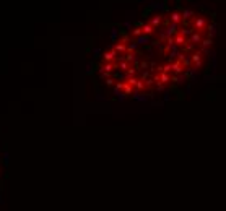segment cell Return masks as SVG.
<instances>
[{
    "instance_id": "cell-1",
    "label": "cell",
    "mask_w": 226,
    "mask_h": 211,
    "mask_svg": "<svg viewBox=\"0 0 226 211\" xmlns=\"http://www.w3.org/2000/svg\"><path fill=\"white\" fill-rule=\"evenodd\" d=\"M178 26H179V25H176V23H169V25L166 26L164 33H166L168 38H174V36L178 34Z\"/></svg>"
},
{
    "instance_id": "cell-2",
    "label": "cell",
    "mask_w": 226,
    "mask_h": 211,
    "mask_svg": "<svg viewBox=\"0 0 226 211\" xmlns=\"http://www.w3.org/2000/svg\"><path fill=\"white\" fill-rule=\"evenodd\" d=\"M163 15H155V16H151V20H150V23H151V26H155V28H159L161 26V23H163Z\"/></svg>"
},
{
    "instance_id": "cell-3",
    "label": "cell",
    "mask_w": 226,
    "mask_h": 211,
    "mask_svg": "<svg viewBox=\"0 0 226 211\" xmlns=\"http://www.w3.org/2000/svg\"><path fill=\"white\" fill-rule=\"evenodd\" d=\"M207 28H208V38L211 39L213 36H216V34H218V28H220V26H218L216 23H210Z\"/></svg>"
},
{
    "instance_id": "cell-4",
    "label": "cell",
    "mask_w": 226,
    "mask_h": 211,
    "mask_svg": "<svg viewBox=\"0 0 226 211\" xmlns=\"http://www.w3.org/2000/svg\"><path fill=\"white\" fill-rule=\"evenodd\" d=\"M155 30H156V28L151 26V23H146V25H143V26H142V33H143V34H146V36H151V34L155 33Z\"/></svg>"
},
{
    "instance_id": "cell-5",
    "label": "cell",
    "mask_w": 226,
    "mask_h": 211,
    "mask_svg": "<svg viewBox=\"0 0 226 211\" xmlns=\"http://www.w3.org/2000/svg\"><path fill=\"white\" fill-rule=\"evenodd\" d=\"M182 67H184V65H182V62L178 59V60L173 63V70H174V73H176V75H181V73H182Z\"/></svg>"
},
{
    "instance_id": "cell-6",
    "label": "cell",
    "mask_w": 226,
    "mask_h": 211,
    "mask_svg": "<svg viewBox=\"0 0 226 211\" xmlns=\"http://www.w3.org/2000/svg\"><path fill=\"white\" fill-rule=\"evenodd\" d=\"M171 23H176V25H179L181 21H182V13H178V11H173L171 13Z\"/></svg>"
},
{
    "instance_id": "cell-7",
    "label": "cell",
    "mask_w": 226,
    "mask_h": 211,
    "mask_svg": "<svg viewBox=\"0 0 226 211\" xmlns=\"http://www.w3.org/2000/svg\"><path fill=\"white\" fill-rule=\"evenodd\" d=\"M205 26H208V25H207V20L203 18V16H200V18L195 20V28H197V30H203Z\"/></svg>"
},
{
    "instance_id": "cell-8",
    "label": "cell",
    "mask_w": 226,
    "mask_h": 211,
    "mask_svg": "<svg viewBox=\"0 0 226 211\" xmlns=\"http://www.w3.org/2000/svg\"><path fill=\"white\" fill-rule=\"evenodd\" d=\"M213 44V39H210V38H207V39H203L202 41V52H208V47Z\"/></svg>"
},
{
    "instance_id": "cell-9",
    "label": "cell",
    "mask_w": 226,
    "mask_h": 211,
    "mask_svg": "<svg viewBox=\"0 0 226 211\" xmlns=\"http://www.w3.org/2000/svg\"><path fill=\"white\" fill-rule=\"evenodd\" d=\"M174 44L176 46H182V44H186V38L182 34H176V38H174Z\"/></svg>"
},
{
    "instance_id": "cell-10",
    "label": "cell",
    "mask_w": 226,
    "mask_h": 211,
    "mask_svg": "<svg viewBox=\"0 0 226 211\" xmlns=\"http://www.w3.org/2000/svg\"><path fill=\"white\" fill-rule=\"evenodd\" d=\"M192 16H194V11H192V10H187V8H186L184 11H182V21H186V23H187V20L192 18Z\"/></svg>"
},
{
    "instance_id": "cell-11",
    "label": "cell",
    "mask_w": 226,
    "mask_h": 211,
    "mask_svg": "<svg viewBox=\"0 0 226 211\" xmlns=\"http://www.w3.org/2000/svg\"><path fill=\"white\" fill-rule=\"evenodd\" d=\"M192 44H197V42H200L202 41V36H200V33H194L192 36H190V39H189Z\"/></svg>"
},
{
    "instance_id": "cell-12",
    "label": "cell",
    "mask_w": 226,
    "mask_h": 211,
    "mask_svg": "<svg viewBox=\"0 0 226 211\" xmlns=\"http://www.w3.org/2000/svg\"><path fill=\"white\" fill-rule=\"evenodd\" d=\"M194 46H195V44H192V42L187 39L186 44H184V50H186V52H192V50H194Z\"/></svg>"
},
{
    "instance_id": "cell-13",
    "label": "cell",
    "mask_w": 226,
    "mask_h": 211,
    "mask_svg": "<svg viewBox=\"0 0 226 211\" xmlns=\"http://www.w3.org/2000/svg\"><path fill=\"white\" fill-rule=\"evenodd\" d=\"M164 99H166V101L171 99V96H169V93H166V94H164Z\"/></svg>"
}]
</instances>
